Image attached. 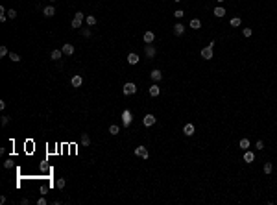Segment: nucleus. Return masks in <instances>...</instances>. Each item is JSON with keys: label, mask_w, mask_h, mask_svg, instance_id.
I'll return each instance as SVG.
<instances>
[{"label": "nucleus", "mask_w": 277, "mask_h": 205, "mask_svg": "<svg viewBox=\"0 0 277 205\" xmlns=\"http://www.w3.org/2000/svg\"><path fill=\"white\" fill-rule=\"evenodd\" d=\"M122 92L126 94V96H131V94H135V92H137V85H135L133 81H128V83L124 85Z\"/></svg>", "instance_id": "obj_1"}, {"label": "nucleus", "mask_w": 277, "mask_h": 205, "mask_svg": "<svg viewBox=\"0 0 277 205\" xmlns=\"http://www.w3.org/2000/svg\"><path fill=\"white\" fill-rule=\"evenodd\" d=\"M133 122V115H131V111L129 109H126V111H122V124H124V128H129V124Z\"/></svg>", "instance_id": "obj_2"}, {"label": "nucleus", "mask_w": 277, "mask_h": 205, "mask_svg": "<svg viewBox=\"0 0 277 205\" xmlns=\"http://www.w3.org/2000/svg\"><path fill=\"white\" fill-rule=\"evenodd\" d=\"M155 122H157V118H155V117H153V115H152V113H148V115H144V118H142V124H144V126H146V128H150V126H153V124H155Z\"/></svg>", "instance_id": "obj_3"}, {"label": "nucleus", "mask_w": 277, "mask_h": 205, "mask_svg": "<svg viewBox=\"0 0 277 205\" xmlns=\"http://www.w3.org/2000/svg\"><path fill=\"white\" fill-rule=\"evenodd\" d=\"M200 54H201V57H203V59H213V46H209V44H207L205 48H201Z\"/></svg>", "instance_id": "obj_4"}, {"label": "nucleus", "mask_w": 277, "mask_h": 205, "mask_svg": "<svg viewBox=\"0 0 277 205\" xmlns=\"http://www.w3.org/2000/svg\"><path fill=\"white\" fill-rule=\"evenodd\" d=\"M135 155H139V157H142V159H148L150 153H148V150H146L144 146H137V148H135Z\"/></svg>", "instance_id": "obj_5"}, {"label": "nucleus", "mask_w": 277, "mask_h": 205, "mask_svg": "<svg viewBox=\"0 0 277 205\" xmlns=\"http://www.w3.org/2000/svg\"><path fill=\"white\" fill-rule=\"evenodd\" d=\"M82 83H83V78L79 76V74H76V76H72L70 78V85H72V87H82Z\"/></svg>", "instance_id": "obj_6"}, {"label": "nucleus", "mask_w": 277, "mask_h": 205, "mask_svg": "<svg viewBox=\"0 0 277 205\" xmlns=\"http://www.w3.org/2000/svg\"><path fill=\"white\" fill-rule=\"evenodd\" d=\"M150 78H152L153 81L157 83V81H161V78H163V74H161V70H159V68H153V70L150 72Z\"/></svg>", "instance_id": "obj_7"}, {"label": "nucleus", "mask_w": 277, "mask_h": 205, "mask_svg": "<svg viewBox=\"0 0 277 205\" xmlns=\"http://www.w3.org/2000/svg\"><path fill=\"white\" fill-rule=\"evenodd\" d=\"M144 52L148 57H155V46L153 44H144Z\"/></svg>", "instance_id": "obj_8"}, {"label": "nucleus", "mask_w": 277, "mask_h": 205, "mask_svg": "<svg viewBox=\"0 0 277 205\" xmlns=\"http://www.w3.org/2000/svg\"><path fill=\"white\" fill-rule=\"evenodd\" d=\"M43 15H44V17H46V19L54 17V15H55V8H54V6H46V8L43 9Z\"/></svg>", "instance_id": "obj_9"}, {"label": "nucleus", "mask_w": 277, "mask_h": 205, "mask_svg": "<svg viewBox=\"0 0 277 205\" xmlns=\"http://www.w3.org/2000/svg\"><path fill=\"white\" fill-rule=\"evenodd\" d=\"M155 41V33L153 32H144V43L146 44H152Z\"/></svg>", "instance_id": "obj_10"}, {"label": "nucleus", "mask_w": 277, "mask_h": 205, "mask_svg": "<svg viewBox=\"0 0 277 205\" xmlns=\"http://www.w3.org/2000/svg\"><path fill=\"white\" fill-rule=\"evenodd\" d=\"M244 161L246 163H253L255 161V153L249 152V150H244Z\"/></svg>", "instance_id": "obj_11"}, {"label": "nucleus", "mask_w": 277, "mask_h": 205, "mask_svg": "<svg viewBox=\"0 0 277 205\" xmlns=\"http://www.w3.org/2000/svg\"><path fill=\"white\" fill-rule=\"evenodd\" d=\"M61 50H63V54H65V56H72V54H74V46H72L70 43L63 44V48H61Z\"/></svg>", "instance_id": "obj_12"}, {"label": "nucleus", "mask_w": 277, "mask_h": 205, "mask_svg": "<svg viewBox=\"0 0 277 205\" xmlns=\"http://www.w3.org/2000/svg\"><path fill=\"white\" fill-rule=\"evenodd\" d=\"M183 133L187 135V137H192V135H194V124H185Z\"/></svg>", "instance_id": "obj_13"}, {"label": "nucleus", "mask_w": 277, "mask_h": 205, "mask_svg": "<svg viewBox=\"0 0 277 205\" xmlns=\"http://www.w3.org/2000/svg\"><path fill=\"white\" fill-rule=\"evenodd\" d=\"M128 63H129V65H137V63H139V56H137L135 52L128 54Z\"/></svg>", "instance_id": "obj_14"}, {"label": "nucleus", "mask_w": 277, "mask_h": 205, "mask_svg": "<svg viewBox=\"0 0 277 205\" xmlns=\"http://www.w3.org/2000/svg\"><path fill=\"white\" fill-rule=\"evenodd\" d=\"M61 56H63V50H52V54H50V57L54 59V61H57V59H61Z\"/></svg>", "instance_id": "obj_15"}, {"label": "nucleus", "mask_w": 277, "mask_h": 205, "mask_svg": "<svg viewBox=\"0 0 277 205\" xmlns=\"http://www.w3.org/2000/svg\"><path fill=\"white\" fill-rule=\"evenodd\" d=\"M174 33H175V35H183V33H185V26H183V24H175V26H174Z\"/></svg>", "instance_id": "obj_16"}, {"label": "nucleus", "mask_w": 277, "mask_h": 205, "mask_svg": "<svg viewBox=\"0 0 277 205\" xmlns=\"http://www.w3.org/2000/svg\"><path fill=\"white\" fill-rule=\"evenodd\" d=\"M159 92H161L159 85H157V83H153L152 87H150V94H152V96H159Z\"/></svg>", "instance_id": "obj_17"}, {"label": "nucleus", "mask_w": 277, "mask_h": 205, "mask_svg": "<svg viewBox=\"0 0 277 205\" xmlns=\"http://www.w3.org/2000/svg\"><path fill=\"white\" fill-rule=\"evenodd\" d=\"M214 15H216L218 19H222V17L225 15V9H224V8H220V6H216V8H214Z\"/></svg>", "instance_id": "obj_18"}, {"label": "nucleus", "mask_w": 277, "mask_h": 205, "mask_svg": "<svg viewBox=\"0 0 277 205\" xmlns=\"http://www.w3.org/2000/svg\"><path fill=\"white\" fill-rule=\"evenodd\" d=\"M85 22H87L89 26H94L98 21H96V17H93V15H87V17H85Z\"/></svg>", "instance_id": "obj_19"}, {"label": "nucleus", "mask_w": 277, "mask_h": 205, "mask_svg": "<svg viewBox=\"0 0 277 205\" xmlns=\"http://www.w3.org/2000/svg\"><path fill=\"white\" fill-rule=\"evenodd\" d=\"M70 26H72V28H76V30H78V28H82V19H76V17H74L72 21H70Z\"/></svg>", "instance_id": "obj_20"}, {"label": "nucleus", "mask_w": 277, "mask_h": 205, "mask_svg": "<svg viewBox=\"0 0 277 205\" xmlns=\"http://www.w3.org/2000/svg\"><path fill=\"white\" fill-rule=\"evenodd\" d=\"M190 28H192V30H198V28H201V22H200V19H192V21H190Z\"/></svg>", "instance_id": "obj_21"}, {"label": "nucleus", "mask_w": 277, "mask_h": 205, "mask_svg": "<svg viewBox=\"0 0 277 205\" xmlns=\"http://www.w3.org/2000/svg\"><path fill=\"white\" fill-rule=\"evenodd\" d=\"M240 22H242V21H240V17H233V19H231V21H229V24H231V26H233V28L240 26Z\"/></svg>", "instance_id": "obj_22"}, {"label": "nucleus", "mask_w": 277, "mask_h": 205, "mask_svg": "<svg viewBox=\"0 0 277 205\" xmlns=\"http://www.w3.org/2000/svg\"><path fill=\"white\" fill-rule=\"evenodd\" d=\"M82 144H83L85 148H87L89 144H90V139H89V135H87V133H83V135H82Z\"/></svg>", "instance_id": "obj_23"}, {"label": "nucleus", "mask_w": 277, "mask_h": 205, "mask_svg": "<svg viewBox=\"0 0 277 205\" xmlns=\"http://www.w3.org/2000/svg\"><path fill=\"white\" fill-rule=\"evenodd\" d=\"M9 59H11L13 63H17V61H21V56H19V54H15V52H9Z\"/></svg>", "instance_id": "obj_24"}, {"label": "nucleus", "mask_w": 277, "mask_h": 205, "mask_svg": "<svg viewBox=\"0 0 277 205\" xmlns=\"http://www.w3.org/2000/svg\"><path fill=\"white\" fill-rule=\"evenodd\" d=\"M65 185H67V181H65L63 177H59L57 181H55V187H57V188H65Z\"/></svg>", "instance_id": "obj_25"}, {"label": "nucleus", "mask_w": 277, "mask_h": 205, "mask_svg": "<svg viewBox=\"0 0 277 205\" xmlns=\"http://www.w3.org/2000/svg\"><path fill=\"white\" fill-rule=\"evenodd\" d=\"M118 129H120V128L117 126V124H113V126H109V133H111V135H118Z\"/></svg>", "instance_id": "obj_26"}, {"label": "nucleus", "mask_w": 277, "mask_h": 205, "mask_svg": "<svg viewBox=\"0 0 277 205\" xmlns=\"http://www.w3.org/2000/svg\"><path fill=\"white\" fill-rule=\"evenodd\" d=\"M240 148H242V150H248L249 148V141H248V139H242V141H240Z\"/></svg>", "instance_id": "obj_27"}, {"label": "nucleus", "mask_w": 277, "mask_h": 205, "mask_svg": "<svg viewBox=\"0 0 277 205\" xmlns=\"http://www.w3.org/2000/svg\"><path fill=\"white\" fill-rule=\"evenodd\" d=\"M271 170H274L271 163H264V174H271Z\"/></svg>", "instance_id": "obj_28"}, {"label": "nucleus", "mask_w": 277, "mask_h": 205, "mask_svg": "<svg viewBox=\"0 0 277 205\" xmlns=\"http://www.w3.org/2000/svg\"><path fill=\"white\" fill-rule=\"evenodd\" d=\"M0 56H2V57L9 56V52H8V46H4V44H2V46H0Z\"/></svg>", "instance_id": "obj_29"}, {"label": "nucleus", "mask_w": 277, "mask_h": 205, "mask_svg": "<svg viewBox=\"0 0 277 205\" xmlns=\"http://www.w3.org/2000/svg\"><path fill=\"white\" fill-rule=\"evenodd\" d=\"M251 33H253V30H251V28H244L242 30V35L244 37H251Z\"/></svg>", "instance_id": "obj_30"}, {"label": "nucleus", "mask_w": 277, "mask_h": 205, "mask_svg": "<svg viewBox=\"0 0 277 205\" xmlns=\"http://www.w3.org/2000/svg\"><path fill=\"white\" fill-rule=\"evenodd\" d=\"M8 17H9V19H11V21H13V19L17 17V11H15V9H8Z\"/></svg>", "instance_id": "obj_31"}, {"label": "nucleus", "mask_w": 277, "mask_h": 205, "mask_svg": "<svg viewBox=\"0 0 277 205\" xmlns=\"http://www.w3.org/2000/svg\"><path fill=\"white\" fill-rule=\"evenodd\" d=\"M174 17H175V19H183V17H185V13L181 11V9H178V11H174Z\"/></svg>", "instance_id": "obj_32"}, {"label": "nucleus", "mask_w": 277, "mask_h": 205, "mask_svg": "<svg viewBox=\"0 0 277 205\" xmlns=\"http://www.w3.org/2000/svg\"><path fill=\"white\" fill-rule=\"evenodd\" d=\"M74 17H76V19H82V21H83V19H85V15H83L82 11H76V13H74Z\"/></svg>", "instance_id": "obj_33"}, {"label": "nucleus", "mask_w": 277, "mask_h": 205, "mask_svg": "<svg viewBox=\"0 0 277 205\" xmlns=\"http://www.w3.org/2000/svg\"><path fill=\"white\" fill-rule=\"evenodd\" d=\"M82 35L83 37H90V30H82Z\"/></svg>", "instance_id": "obj_34"}, {"label": "nucleus", "mask_w": 277, "mask_h": 205, "mask_svg": "<svg viewBox=\"0 0 277 205\" xmlns=\"http://www.w3.org/2000/svg\"><path fill=\"white\" fill-rule=\"evenodd\" d=\"M8 122H9V117H2V126H8Z\"/></svg>", "instance_id": "obj_35"}, {"label": "nucleus", "mask_w": 277, "mask_h": 205, "mask_svg": "<svg viewBox=\"0 0 277 205\" xmlns=\"http://www.w3.org/2000/svg\"><path fill=\"white\" fill-rule=\"evenodd\" d=\"M37 205H46V199H44V198H39V199H37Z\"/></svg>", "instance_id": "obj_36"}, {"label": "nucleus", "mask_w": 277, "mask_h": 205, "mask_svg": "<svg viewBox=\"0 0 277 205\" xmlns=\"http://www.w3.org/2000/svg\"><path fill=\"white\" fill-rule=\"evenodd\" d=\"M4 168H11V159H8V161L4 163Z\"/></svg>", "instance_id": "obj_37"}, {"label": "nucleus", "mask_w": 277, "mask_h": 205, "mask_svg": "<svg viewBox=\"0 0 277 205\" xmlns=\"http://www.w3.org/2000/svg\"><path fill=\"white\" fill-rule=\"evenodd\" d=\"M257 148H259V150H262V148H264V144H262V141H259V142H257Z\"/></svg>", "instance_id": "obj_38"}, {"label": "nucleus", "mask_w": 277, "mask_h": 205, "mask_svg": "<svg viewBox=\"0 0 277 205\" xmlns=\"http://www.w3.org/2000/svg\"><path fill=\"white\" fill-rule=\"evenodd\" d=\"M218 2H225V0H218Z\"/></svg>", "instance_id": "obj_39"}, {"label": "nucleus", "mask_w": 277, "mask_h": 205, "mask_svg": "<svg viewBox=\"0 0 277 205\" xmlns=\"http://www.w3.org/2000/svg\"><path fill=\"white\" fill-rule=\"evenodd\" d=\"M174 2H181V0H174Z\"/></svg>", "instance_id": "obj_40"}, {"label": "nucleus", "mask_w": 277, "mask_h": 205, "mask_svg": "<svg viewBox=\"0 0 277 205\" xmlns=\"http://www.w3.org/2000/svg\"><path fill=\"white\" fill-rule=\"evenodd\" d=\"M50 2H55V0H50Z\"/></svg>", "instance_id": "obj_41"}]
</instances>
